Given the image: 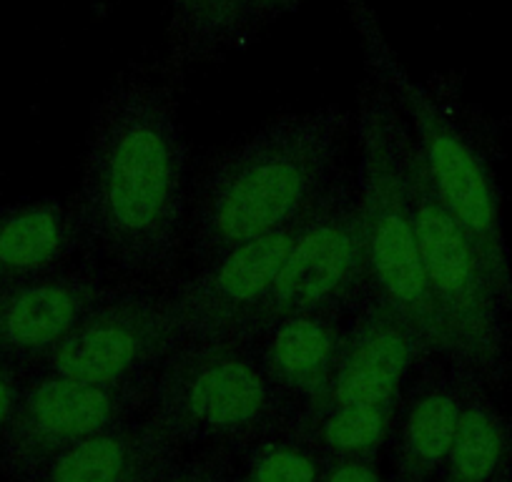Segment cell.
<instances>
[{"label": "cell", "mask_w": 512, "mask_h": 482, "mask_svg": "<svg viewBox=\"0 0 512 482\" xmlns=\"http://www.w3.org/2000/svg\"><path fill=\"white\" fill-rule=\"evenodd\" d=\"M179 101L154 76L121 78L93 108L73 214L81 239L118 272L164 277L186 226Z\"/></svg>", "instance_id": "obj_1"}, {"label": "cell", "mask_w": 512, "mask_h": 482, "mask_svg": "<svg viewBox=\"0 0 512 482\" xmlns=\"http://www.w3.org/2000/svg\"><path fill=\"white\" fill-rule=\"evenodd\" d=\"M349 126L342 108L284 113L216 154L191 206L196 264L309 214L337 181Z\"/></svg>", "instance_id": "obj_2"}, {"label": "cell", "mask_w": 512, "mask_h": 482, "mask_svg": "<svg viewBox=\"0 0 512 482\" xmlns=\"http://www.w3.org/2000/svg\"><path fill=\"white\" fill-rule=\"evenodd\" d=\"M400 129L397 106L382 88L364 96L357 118L362 156L357 196L367 244L369 292L415 324L435 354L462 362L457 339L452 337L440 307L432 299L422 269L410 191L400 156Z\"/></svg>", "instance_id": "obj_3"}, {"label": "cell", "mask_w": 512, "mask_h": 482, "mask_svg": "<svg viewBox=\"0 0 512 482\" xmlns=\"http://www.w3.org/2000/svg\"><path fill=\"white\" fill-rule=\"evenodd\" d=\"M284 402L249 344L184 339L156 375L146 422L179 450L224 445L239 452L284 430Z\"/></svg>", "instance_id": "obj_4"}, {"label": "cell", "mask_w": 512, "mask_h": 482, "mask_svg": "<svg viewBox=\"0 0 512 482\" xmlns=\"http://www.w3.org/2000/svg\"><path fill=\"white\" fill-rule=\"evenodd\" d=\"M354 23L362 33L379 88L410 118L417 154L437 196L475 241L500 304L512 307L510 257L502 229L500 194L490 166L437 98L405 71L390 43L384 41L374 13L362 3L354 8Z\"/></svg>", "instance_id": "obj_5"}, {"label": "cell", "mask_w": 512, "mask_h": 482, "mask_svg": "<svg viewBox=\"0 0 512 482\" xmlns=\"http://www.w3.org/2000/svg\"><path fill=\"white\" fill-rule=\"evenodd\" d=\"M400 156L410 191L412 221L417 231L422 269L432 299L440 307L462 362L482 377H495L502 362L500 299L490 282L485 262L460 221L437 196L412 134L400 129Z\"/></svg>", "instance_id": "obj_6"}, {"label": "cell", "mask_w": 512, "mask_h": 482, "mask_svg": "<svg viewBox=\"0 0 512 482\" xmlns=\"http://www.w3.org/2000/svg\"><path fill=\"white\" fill-rule=\"evenodd\" d=\"M369 289L367 244L357 189L334 181L309 214L277 282L224 339L251 344L299 314H342Z\"/></svg>", "instance_id": "obj_7"}, {"label": "cell", "mask_w": 512, "mask_h": 482, "mask_svg": "<svg viewBox=\"0 0 512 482\" xmlns=\"http://www.w3.org/2000/svg\"><path fill=\"white\" fill-rule=\"evenodd\" d=\"M154 380L91 385L43 372L23 385L21 400L0 437V467L26 482L68 447L131 422L151 402Z\"/></svg>", "instance_id": "obj_8"}, {"label": "cell", "mask_w": 512, "mask_h": 482, "mask_svg": "<svg viewBox=\"0 0 512 482\" xmlns=\"http://www.w3.org/2000/svg\"><path fill=\"white\" fill-rule=\"evenodd\" d=\"M181 342L169 297L113 294L43 359V370L91 385H121L151 377Z\"/></svg>", "instance_id": "obj_9"}, {"label": "cell", "mask_w": 512, "mask_h": 482, "mask_svg": "<svg viewBox=\"0 0 512 482\" xmlns=\"http://www.w3.org/2000/svg\"><path fill=\"white\" fill-rule=\"evenodd\" d=\"M309 214L272 234L244 241L186 279L169 297L184 339L226 337L262 302L307 226Z\"/></svg>", "instance_id": "obj_10"}, {"label": "cell", "mask_w": 512, "mask_h": 482, "mask_svg": "<svg viewBox=\"0 0 512 482\" xmlns=\"http://www.w3.org/2000/svg\"><path fill=\"white\" fill-rule=\"evenodd\" d=\"M435 349L420 329L369 292L357 322L344 332L342 354L327 392L302 410L339 405H400L402 385Z\"/></svg>", "instance_id": "obj_11"}, {"label": "cell", "mask_w": 512, "mask_h": 482, "mask_svg": "<svg viewBox=\"0 0 512 482\" xmlns=\"http://www.w3.org/2000/svg\"><path fill=\"white\" fill-rule=\"evenodd\" d=\"M113 297L96 277L58 272L0 289V359L43 362L76 324Z\"/></svg>", "instance_id": "obj_12"}, {"label": "cell", "mask_w": 512, "mask_h": 482, "mask_svg": "<svg viewBox=\"0 0 512 482\" xmlns=\"http://www.w3.org/2000/svg\"><path fill=\"white\" fill-rule=\"evenodd\" d=\"M470 365L452 362L450 370H430L415 382L397 410L390 482H432L445 465L465 405Z\"/></svg>", "instance_id": "obj_13"}, {"label": "cell", "mask_w": 512, "mask_h": 482, "mask_svg": "<svg viewBox=\"0 0 512 482\" xmlns=\"http://www.w3.org/2000/svg\"><path fill=\"white\" fill-rule=\"evenodd\" d=\"M179 452L154 425L131 420L68 447L26 482H154Z\"/></svg>", "instance_id": "obj_14"}, {"label": "cell", "mask_w": 512, "mask_h": 482, "mask_svg": "<svg viewBox=\"0 0 512 482\" xmlns=\"http://www.w3.org/2000/svg\"><path fill=\"white\" fill-rule=\"evenodd\" d=\"M342 314H299L282 319L264 334V375L284 397L312 405L327 392L342 354Z\"/></svg>", "instance_id": "obj_15"}, {"label": "cell", "mask_w": 512, "mask_h": 482, "mask_svg": "<svg viewBox=\"0 0 512 482\" xmlns=\"http://www.w3.org/2000/svg\"><path fill=\"white\" fill-rule=\"evenodd\" d=\"M81 241L73 206L28 201L0 211V289L63 272Z\"/></svg>", "instance_id": "obj_16"}, {"label": "cell", "mask_w": 512, "mask_h": 482, "mask_svg": "<svg viewBox=\"0 0 512 482\" xmlns=\"http://www.w3.org/2000/svg\"><path fill=\"white\" fill-rule=\"evenodd\" d=\"M512 467V420L485 390V377L467 372L465 405L437 482H497Z\"/></svg>", "instance_id": "obj_17"}, {"label": "cell", "mask_w": 512, "mask_h": 482, "mask_svg": "<svg viewBox=\"0 0 512 482\" xmlns=\"http://www.w3.org/2000/svg\"><path fill=\"white\" fill-rule=\"evenodd\" d=\"M400 405H339L329 410H299L284 432L312 447L322 460L377 457L395 432Z\"/></svg>", "instance_id": "obj_18"}, {"label": "cell", "mask_w": 512, "mask_h": 482, "mask_svg": "<svg viewBox=\"0 0 512 482\" xmlns=\"http://www.w3.org/2000/svg\"><path fill=\"white\" fill-rule=\"evenodd\" d=\"M251 0H171V46L179 63L206 61L241 36Z\"/></svg>", "instance_id": "obj_19"}, {"label": "cell", "mask_w": 512, "mask_h": 482, "mask_svg": "<svg viewBox=\"0 0 512 482\" xmlns=\"http://www.w3.org/2000/svg\"><path fill=\"white\" fill-rule=\"evenodd\" d=\"M324 462L312 447L282 430L251 447L236 482H317Z\"/></svg>", "instance_id": "obj_20"}, {"label": "cell", "mask_w": 512, "mask_h": 482, "mask_svg": "<svg viewBox=\"0 0 512 482\" xmlns=\"http://www.w3.org/2000/svg\"><path fill=\"white\" fill-rule=\"evenodd\" d=\"M234 460V447L211 445L189 460H176L156 482H229Z\"/></svg>", "instance_id": "obj_21"}, {"label": "cell", "mask_w": 512, "mask_h": 482, "mask_svg": "<svg viewBox=\"0 0 512 482\" xmlns=\"http://www.w3.org/2000/svg\"><path fill=\"white\" fill-rule=\"evenodd\" d=\"M317 482H390L382 475L377 457L369 460H329Z\"/></svg>", "instance_id": "obj_22"}, {"label": "cell", "mask_w": 512, "mask_h": 482, "mask_svg": "<svg viewBox=\"0 0 512 482\" xmlns=\"http://www.w3.org/2000/svg\"><path fill=\"white\" fill-rule=\"evenodd\" d=\"M21 392H23V382H21V372H18L16 362L0 359V437H3L13 412H16L18 400H21Z\"/></svg>", "instance_id": "obj_23"}, {"label": "cell", "mask_w": 512, "mask_h": 482, "mask_svg": "<svg viewBox=\"0 0 512 482\" xmlns=\"http://www.w3.org/2000/svg\"><path fill=\"white\" fill-rule=\"evenodd\" d=\"M297 3H302V0H251V21H264V18H272L277 16V13H284L289 11V8H294Z\"/></svg>", "instance_id": "obj_24"}, {"label": "cell", "mask_w": 512, "mask_h": 482, "mask_svg": "<svg viewBox=\"0 0 512 482\" xmlns=\"http://www.w3.org/2000/svg\"><path fill=\"white\" fill-rule=\"evenodd\" d=\"M497 482H512V467H510V470H507L505 475H502L500 480H497Z\"/></svg>", "instance_id": "obj_25"}, {"label": "cell", "mask_w": 512, "mask_h": 482, "mask_svg": "<svg viewBox=\"0 0 512 482\" xmlns=\"http://www.w3.org/2000/svg\"><path fill=\"white\" fill-rule=\"evenodd\" d=\"M156 480H159V477H156ZM156 480H154V482H156Z\"/></svg>", "instance_id": "obj_26"}]
</instances>
